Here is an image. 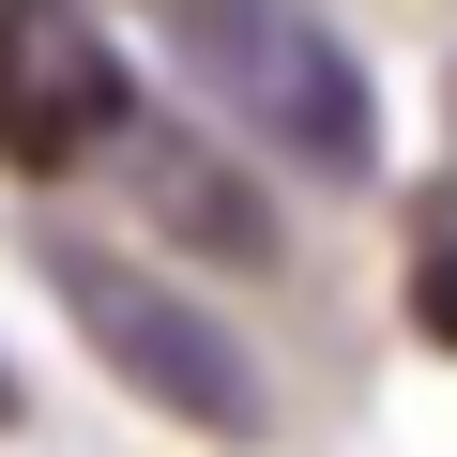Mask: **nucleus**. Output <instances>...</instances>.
I'll return each mask as SVG.
<instances>
[{
	"label": "nucleus",
	"mask_w": 457,
	"mask_h": 457,
	"mask_svg": "<svg viewBox=\"0 0 457 457\" xmlns=\"http://www.w3.org/2000/svg\"><path fill=\"white\" fill-rule=\"evenodd\" d=\"M153 16H168L183 77L245 122V137H275V153L320 168V183H366L381 107H366V62L305 16V0H153Z\"/></svg>",
	"instance_id": "obj_1"
},
{
	"label": "nucleus",
	"mask_w": 457,
	"mask_h": 457,
	"mask_svg": "<svg viewBox=\"0 0 457 457\" xmlns=\"http://www.w3.org/2000/svg\"><path fill=\"white\" fill-rule=\"evenodd\" d=\"M46 260V290H62V320L107 351V381L122 396H153V411H183V427H213V442H260L275 427V396H260V351L228 336L198 290H168L153 260H122V245H31Z\"/></svg>",
	"instance_id": "obj_2"
},
{
	"label": "nucleus",
	"mask_w": 457,
	"mask_h": 457,
	"mask_svg": "<svg viewBox=\"0 0 457 457\" xmlns=\"http://www.w3.org/2000/svg\"><path fill=\"white\" fill-rule=\"evenodd\" d=\"M122 122H137V77L77 0H0V168H77Z\"/></svg>",
	"instance_id": "obj_3"
},
{
	"label": "nucleus",
	"mask_w": 457,
	"mask_h": 457,
	"mask_svg": "<svg viewBox=\"0 0 457 457\" xmlns=\"http://www.w3.org/2000/svg\"><path fill=\"white\" fill-rule=\"evenodd\" d=\"M122 183H137V213L168 228V245H198V260H228V275L275 260V198L228 168L213 137H168V122L137 137V122H122Z\"/></svg>",
	"instance_id": "obj_4"
},
{
	"label": "nucleus",
	"mask_w": 457,
	"mask_h": 457,
	"mask_svg": "<svg viewBox=\"0 0 457 457\" xmlns=\"http://www.w3.org/2000/svg\"><path fill=\"white\" fill-rule=\"evenodd\" d=\"M411 336L457 351V228H427V245H411Z\"/></svg>",
	"instance_id": "obj_5"
},
{
	"label": "nucleus",
	"mask_w": 457,
	"mask_h": 457,
	"mask_svg": "<svg viewBox=\"0 0 457 457\" xmlns=\"http://www.w3.org/2000/svg\"><path fill=\"white\" fill-rule=\"evenodd\" d=\"M0 427H16V381H0Z\"/></svg>",
	"instance_id": "obj_6"
}]
</instances>
